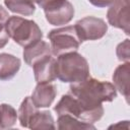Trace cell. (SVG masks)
<instances>
[{
	"label": "cell",
	"mask_w": 130,
	"mask_h": 130,
	"mask_svg": "<svg viewBox=\"0 0 130 130\" xmlns=\"http://www.w3.org/2000/svg\"><path fill=\"white\" fill-rule=\"evenodd\" d=\"M43 10L47 21L55 26L69 23L74 16V7L68 0H52Z\"/></svg>",
	"instance_id": "cell-6"
},
{
	"label": "cell",
	"mask_w": 130,
	"mask_h": 130,
	"mask_svg": "<svg viewBox=\"0 0 130 130\" xmlns=\"http://www.w3.org/2000/svg\"><path fill=\"white\" fill-rule=\"evenodd\" d=\"M4 4L9 11L23 16H30L36 11L35 3L31 0H4Z\"/></svg>",
	"instance_id": "cell-16"
},
{
	"label": "cell",
	"mask_w": 130,
	"mask_h": 130,
	"mask_svg": "<svg viewBox=\"0 0 130 130\" xmlns=\"http://www.w3.org/2000/svg\"><path fill=\"white\" fill-rule=\"evenodd\" d=\"M9 16L10 15L8 14V11L0 5V25H5L7 19L9 18Z\"/></svg>",
	"instance_id": "cell-22"
},
{
	"label": "cell",
	"mask_w": 130,
	"mask_h": 130,
	"mask_svg": "<svg viewBox=\"0 0 130 130\" xmlns=\"http://www.w3.org/2000/svg\"><path fill=\"white\" fill-rule=\"evenodd\" d=\"M129 2L125 0H114L107 11V19L109 24L124 30L129 35Z\"/></svg>",
	"instance_id": "cell-8"
},
{
	"label": "cell",
	"mask_w": 130,
	"mask_h": 130,
	"mask_svg": "<svg viewBox=\"0 0 130 130\" xmlns=\"http://www.w3.org/2000/svg\"><path fill=\"white\" fill-rule=\"evenodd\" d=\"M17 112L16 110L8 104H0V128L7 129L14 126L16 123Z\"/></svg>",
	"instance_id": "cell-18"
},
{
	"label": "cell",
	"mask_w": 130,
	"mask_h": 130,
	"mask_svg": "<svg viewBox=\"0 0 130 130\" xmlns=\"http://www.w3.org/2000/svg\"><path fill=\"white\" fill-rule=\"evenodd\" d=\"M56 94H57L56 85L52 84L51 82H45V83L37 84L30 98L35 106L40 109V108L50 107L54 102Z\"/></svg>",
	"instance_id": "cell-10"
},
{
	"label": "cell",
	"mask_w": 130,
	"mask_h": 130,
	"mask_svg": "<svg viewBox=\"0 0 130 130\" xmlns=\"http://www.w3.org/2000/svg\"><path fill=\"white\" fill-rule=\"evenodd\" d=\"M29 129H55V121L49 111H37L31 117Z\"/></svg>",
	"instance_id": "cell-14"
},
{
	"label": "cell",
	"mask_w": 130,
	"mask_h": 130,
	"mask_svg": "<svg viewBox=\"0 0 130 130\" xmlns=\"http://www.w3.org/2000/svg\"><path fill=\"white\" fill-rule=\"evenodd\" d=\"M113 85L125 99L129 102V79H130V63L123 62L113 73Z\"/></svg>",
	"instance_id": "cell-12"
},
{
	"label": "cell",
	"mask_w": 130,
	"mask_h": 130,
	"mask_svg": "<svg viewBox=\"0 0 130 130\" xmlns=\"http://www.w3.org/2000/svg\"><path fill=\"white\" fill-rule=\"evenodd\" d=\"M74 25L81 42L100 40L108 31L106 21L95 16H85L77 20Z\"/></svg>",
	"instance_id": "cell-7"
},
{
	"label": "cell",
	"mask_w": 130,
	"mask_h": 130,
	"mask_svg": "<svg viewBox=\"0 0 130 130\" xmlns=\"http://www.w3.org/2000/svg\"><path fill=\"white\" fill-rule=\"evenodd\" d=\"M57 128L60 130H88V129H95V127L91 123H86L83 121H80L70 115H61L58 116L57 120Z\"/></svg>",
	"instance_id": "cell-15"
},
{
	"label": "cell",
	"mask_w": 130,
	"mask_h": 130,
	"mask_svg": "<svg viewBox=\"0 0 130 130\" xmlns=\"http://www.w3.org/2000/svg\"><path fill=\"white\" fill-rule=\"evenodd\" d=\"M21 61L19 58L8 53L0 54V80L5 81L13 78L19 71Z\"/></svg>",
	"instance_id": "cell-13"
},
{
	"label": "cell",
	"mask_w": 130,
	"mask_h": 130,
	"mask_svg": "<svg viewBox=\"0 0 130 130\" xmlns=\"http://www.w3.org/2000/svg\"><path fill=\"white\" fill-rule=\"evenodd\" d=\"M22 55H23L24 62L28 66L32 67V65L35 63H37L39 60L45 58L46 56L52 55L51 46L49 43H47L41 39V40L36 41L35 43L28 45L27 47H25L23 49Z\"/></svg>",
	"instance_id": "cell-11"
},
{
	"label": "cell",
	"mask_w": 130,
	"mask_h": 130,
	"mask_svg": "<svg viewBox=\"0 0 130 130\" xmlns=\"http://www.w3.org/2000/svg\"><path fill=\"white\" fill-rule=\"evenodd\" d=\"M38 110H39V108H37L35 106L30 96L24 98V100L21 102V104L19 106V109H18V112H17V117H18L20 125L22 127L28 128L29 121H30L31 117L34 116V114Z\"/></svg>",
	"instance_id": "cell-17"
},
{
	"label": "cell",
	"mask_w": 130,
	"mask_h": 130,
	"mask_svg": "<svg viewBox=\"0 0 130 130\" xmlns=\"http://www.w3.org/2000/svg\"><path fill=\"white\" fill-rule=\"evenodd\" d=\"M5 28L9 38L23 48L43 38L41 28L34 20L19 16H9Z\"/></svg>",
	"instance_id": "cell-3"
},
{
	"label": "cell",
	"mask_w": 130,
	"mask_h": 130,
	"mask_svg": "<svg viewBox=\"0 0 130 130\" xmlns=\"http://www.w3.org/2000/svg\"><path fill=\"white\" fill-rule=\"evenodd\" d=\"M88 2L98 8H104L110 6L114 2V0H88Z\"/></svg>",
	"instance_id": "cell-21"
},
{
	"label": "cell",
	"mask_w": 130,
	"mask_h": 130,
	"mask_svg": "<svg viewBox=\"0 0 130 130\" xmlns=\"http://www.w3.org/2000/svg\"><path fill=\"white\" fill-rule=\"evenodd\" d=\"M52 55L59 56L78 50L82 43L78 37L75 25H68L50 30L48 34Z\"/></svg>",
	"instance_id": "cell-5"
},
{
	"label": "cell",
	"mask_w": 130,
	"mask_h": 130,
	"mask_svg": "<svg viewBox=\"0 0 130 130\" xmlns=\"http://www.w3.org/2000/svg\"><path fill=\"white\" fill-rule=\"evenodd\" d=\"M32 70L37 83L52 82L57 78L56 59L52 55L46 56L32 65Z\"/></svg>",
	"instance_id": "cell-9"
},
{
	"label": "cell",
	"mask_w": 130,
	"mask_h": 130,
	"mask_svg": "<svg viewBox=\"0 0 130 130\" xmlns=\"http://www.w3.org/2000/svg\"><path fill=\"white\" fill-rule=\"evenodd\" d=\"M56 76L66 83H76L89 77V65L87 60L77 51L57 56Z\"/></svg>",
	"instance_id": "cell-2"
},
{
	"label": "cell",
	"mask_w": 130,
	"mask_h": 130,
	"mask_svg": "<svg viewBox=\"0 0 130 130\" xmlns=\"http://www.w3.org/2000/svg\"><path fill=\"white\" fill-rule=\"evenodd\" d=\"M9 41V36L6 31L5 25H0V49H3Z\"/></svg>",
	"instance_id": "cell-20"
},
{
	"label": "cell",
	"mask_w": 130,
	"mask_h": 130,
	"mask_svg": "<svg viewBox=\"0 0 130 130\" xmlns=\"http://www.w3.org/2000/svg\"><path fill=\"white\" fill-rule=\"evenodd\" d=\"M69 93L89 109H99L105 102H113L117 98V90L113 83L87 77L82 81L71 83Z\"/></svg>",
	"instance_id": "cell-1"
},
{
	"label": "cell",
	"mask_w": 130,
	"mask_h": 130,
	"mask_svg": "<svg viewBox=\"0 0 130 130\" xmlns=\"http://www.w3.org/2000/svg\"><path fill=\"white\" fill-rule=\"evenodd\" d=\"M58 116L70 115L86 123H95L104 115V107L99 109H89L82 105L75 96L70 93L63 94L54 108Z\"/></svg>",
	"instance_id": "cell-4"
},
{
	"label": "cell",
	"mask_w": 130,
	"mask_h": 130,
	"mask_svg": "<svg viewBox=\"0 0 130 130\" xmlns=\"http://www.w3.org/2000/svg\"><path fill=\"white\" fill-rule=\"evenodd\" d=\"M116 54L118 59L121 62H129L130 59V42L129 39H126L120 43L116 48Z\"/></svg>",
	"instance_id": "cell-19"
},
{
	"label": "cell",
	"mask_w": 130,
	"mask_h": 130,
	"mask_svg": "<svg viewBox=\"0 0 130 130\" xmlns=\"http://www.w3.org/2000/svg\"><path fill=\"white\" fill-rule=\"evenodd\" d=\"M31 1H32L34 3H38V1H39V0H31Z\"/></svg>",
	"instance_id": "cell-23"
}]
</instances>
